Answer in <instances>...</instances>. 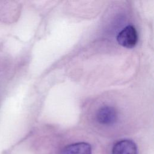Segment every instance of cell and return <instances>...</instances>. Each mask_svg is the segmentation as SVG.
I'll list each match as a JSON object with an SVG mask.
<instances>
[{"label": "cell", "instance_id": "cell-1", "mask_svg": "<svg viewBox=\"0 0 154 154\" xmlns=\"http://www.w3.org/2000/svg\"><path fill=\"white\" fill-rule=\"evenodd\" d=\"M138 33L135 28L130 25L123 28L117 36L119 44L126 48L134 47L138 42Z\"/></svg>", "mask_w": 154, "mask_h": 154}, {"label": "cell", "instance_id": "cell-2", "mask_svg": "<svg viewBox=\"0 0 154 154\" xmlns=\"http://www.w3.org/2000/svg\"><path fill=\"white\" fill-rule=\"evenodd\" d=\"M97 121L103 125H111L117 120L116 109L110 106H103L100 108L96 113Z\"/></svg>", "mask_w": 154, "mask_h": 154}, {"label": "cell", "instance_id": "cell-3", "mask_svg": "<svg viewBox=\"0 0 154 154\" xmlns=\"http://www.w3.org/2000/svg\"><path fill=\"white\" fill-rule=\"evenodd\" d=\"M112 154H137V147L132 140H122L114 145Z\"/></svg>", "mask_w": 154, "mask_h": 154}, {"label": "cell", "instance_id": "cell-4", "mask_svg": "<svg viewBox=\"0 0 154 154\" xmlns=\"http://www.w3.org/2000/svg\"><path fill=\"white\" fill-rule=\"evenodd\" d=\"M63 154H91V145L85 142H79L66 146Z\"/></svg>", "mask_w": 154, "mask_h": 154}]
</instances>
